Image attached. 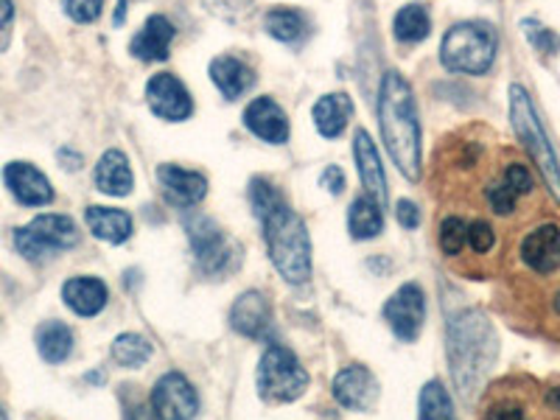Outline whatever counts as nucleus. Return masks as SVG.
<instances>
[{
	"mask_svg": "<svg viewBox=\"0 0 560 420\" xmlns=\"http://www.w3.org/2000/svg\"><path fill=\"white\" fill-rule=\"evenodd\" d=\"M185 230H188V242H191L199 267L205 272H224L236 249L230 247L219 224L208 217H194L185 219Z\"/></svg>",
	"mask_w": 560,
	"mask_h": 420,
	"instance_id": "obj_9",
	"label": "nucleus"
},
{
	"mask_svg": "<svg viewBox=\"0 0 560 420\" xmlns=\"http://www.w3.org/2000/svg\"><path fill=\"white\" fill-rule=\"evenodd\" d=\"M249 205H253V213L258 222H264V219H269L275 213V210H280L283 205H287V199H283V194L275 188L269 179L264 177H255L253 183H249Z\"/></svg>",
	"mask_w": 560,
	"mask_h": 420,
	"instance_id": "obj_31",
	"label": "nucleus"
},
{
	"mask_svg": "<svg viewBox=\"0 0 560 420\" xmlns=\"http://www.w3.org/2000/svg\"><path fill=\"white\" fill-rule=\"evenodd\" d=\"M124 420H154V412L152 407H149V401H132L127 404V412H124Z\"/></svg>",
	"mask_w": 560,
	"mask_h": 420,
	"instance_id": "obj_41",
	"label": "nucleus"
},
{
	"mask_svg": "<svg viewBox=\"0 0 560 420\" xmlns=\"http://www.w3.org/2000/svg\"><path fill=\"white\" fill-rule=\"evenodd\" d=\"M210 79H213V84L219 88V93L233 102V98L244 96V93L253 88L255 73L247 62H242V59L217 57L210 62Z\"/></svg>",
	"mask_w": 560,
	"mask_h": 420,
	"instance_id": "obj_23",
	"label": "nucleus"
},
{
	"mask_svg": "<svg viewBox=\"0 0 560 420\" xmlns=\"http://www.w3.org/2000/svg\"><path fill=\"white\" fill-rule=\"evenodd\" d=\"M244 127L255 135V138L267 140L272 147H280L289 140V118L280 109L278 102L269 96L255 98L247 109H244Z\"/></svg>",
	"mask_w": 560,
	"mask_h": 420,
	"instance_id": "obj_14",
	"label": "nucleus"
},
{
	"mask_svg": "<svg viewBox=\"0 0 560 420\" xmlns=\"http://www.w3.org/2000/svg\"><path fill=\"white\" fill-rule=\"evenodd\" d=\"M3 183L12 191V197L26 208H43V205L54 202L51 183L32 163H9L3 168Z\"/></svg>",
	"mask_w": 560,
	"mask_h": 420,
	"instance_id": "obj_12",
	"label": "nucleus"
},
{
	"mask_svg": "<svg viewBox=\"0 0 560 420\" xmlns=\"http://www.w3.org/2000/svg\"><path fill=\"white\" fill-rule=\"evenodd\" d=\"M378 127L398 172L415 183L420 177V118L412 88L395 70L384 73L378 90Z\"/></svg>",
	"mask_w": 560,
	"mask_h": 420,
	"instance_id": "obj_2",
	"label": "nucleus"
},
{
	"mask_svg": "<svg viewBox=\"0 0 560 420\" xmlns=\"http://www.w3.org/2000/svg\"><path fill=\"white\" fill-rule=\"evenodd\" d=\"M468 244H471L474 253L485 255L493 249V244H497V236H493V228H490L488 222H482V219H477V222L468 224Z\"/></svg>",
	"mask_w": 560,
	"mask_h": 420,
	"instance_id": "obj_35",
	"label": "nucleus"
},
{
	"mask_svg": "<svg viewBox=\"0 0 560 420\" xmlns=\"http://www.w3.org/2000/svg\"><path fill=\"white\" fill-rule=\"evenodd\" d=\"M334 398H337L339 407L350 409V412H368L373 404H376V378L362 364H350L334 378Z\"/></svg>",
	"mask_w": 560,
	"mask_h": 420,
	"instance_id": "obj_13",
	"label": "nucleus"
},
{
	"mask_svg": "<svg viewBox=\"0 0 560 420\" xmlns=\"http://www.w3.org/2000/svg\"><path fill=\"white\" fill-rule=\"evenodd\" d=\"M149 407L158 420H194L199 412V395L183 373L172 370L152 387Z\"/></svg>",
	"mask_w": 560,
	"mask_h": 420,
	"instance_id": "obj_8",
	"label": "nucleus"
},
{
	"mask_svg": "<svg viewBox=\"0 0 560 420\" xmlns=\"http://www.w3.org/2000/svg\"><path fill=\"white\" fill-rule=\"evenodd\" d=\"M264 238H267L269 261L278 275L292 287L306 283L312 275V238H308L306 222L294 213L289 205L275 210L272 217L264 219Z\"/></svg>",
	"mask_w": 560,
	"mask_h": 420,
	"instance_id": "obj_3",
	"label": "nucleus"
},
{
	"mask_svg": "<svg viewBox=\"0 0 560 420\" xmlns=\"http://www.w3.org/2000/svg\"><path fill=\"white\" fill-rule=\"evenodd\" d=\"M124 14H127V0H118V12H115V26H121Z\"/></svg>",
	"mask_w": 560,
	"mask_h": 420,
	"instance_id": "obj_43",
	"label": "nucleus"
},
{
	"mask_svg": "<svg viewBox=\"0 0 560 420\" xmlns=\"http://www.w3.org/2000/svg\"><path fill=\"white\" fill-rule=\"evenodd\" d=\"M465 242H468V224L459 217H446L440 224V249L443 255L454 258V255L463 253Z\"/></svg>",
	"mask_w": 560,
	"mask_h": 420,
	"instance_id": "obj_32",
	"label": "nucleus"
},
{
	"mask_svg": "<svg viewBox=\"0 0 560 420\" xmlns=\"http://www.w3.org/2000/svg\"><path fill=\"white\" fill-rule=\"evenodd\" d=\"M174 43V26L172 20H166L163 14H152V18L143 23L138 34H135L129 51L140 62H166L168 51H172Z\"/></svg>",
	"mask_w": 560,
	"mask_h": 420,
	"instance_id": "obj_17",
	"label": "nucleus"
},
{
	"mask_svg": "<svg viewBox=\"0 0 560 420\" xmlns=\"http://www.w3.org/2000/svg\"><path fill=\"white\" fill-rule=\"evenodd\" d=\"M37 350L45 362H65L70 357V350H73V331L65 323H57V319L43 323L37 328Z\"/></svg>",
	"mask_w": 560,
	"mask_h": 420,
	"instance_id": "obj_26",
	"label": "nucleus"
},
{
	"mask_svg": "<svg viewBox=\"0 0 560 420\" xmlns=\"http://www.w3.org/2000/svg\"><path fill=\"white\" fill-rule=\"evenodd\" d=\"M502 183L508 185L510 191L516 194V197L533 191V174H529L527 166H522V163H510V166L504 168Z\"/></svg>",
	"mask_w": 560,
	"mask_h": 420,
	"instance_id": "obj_36",
	"label": "nucleus"
},
{
	"mask_svg": "<svg viewBox=\"0 0 560 420\" xmlns=\"http://www.w3.org/2000/svg\"><path fill=\"white\" fill-rule=\"evenodd\" d=\"M555 312H558V314H560V292H558V294H555Z\"/></svg>",
	"mask_w": 560,
	"mask_h": 420,
	"instance_id": "obj_45",
	"label": "nucleus"
},
{
	"mask_svg": "<svg viewBox=\"0 0 560 420\" xmlns=\"http://www.w3.org/2000/svg\"><path fill=\"white\" fill-rule=\"evenodd\" d=\"M353 113V102L345 93H331L314 104V127L323 138H339L348 127V118Z\"/></svg>",
	"mask_w": 560,
	"mask_h": 420,
	"instance_id": "obj_24",
	"label": "nucleus"
},
{
	"mask_svg": "<svg viewBox=\"0 0 560 420\" xmlns=\"http://www.w3.org/2000/svg\"><path fill=\"white\" fill-rule=\"evenodd\" d=\"M499 37L488 23H457L446 32L440 45V59L454 73H468V77H482L488 73L493 59H497Z\"/></svg>",
	"mask_w": 560,
	"mask_h": 420,
	"instance_id": "obj_4",
	"label": "nucleus"
},
{
	"mask_svg": "<svg viewBox=\"0 0 560 420\" xmlns=\"http://www.w3.org/2000/svg\"><path fill=\"white\" fill-rule=\"evenodd\" d=\"M522 258L533 272L549 275L560 269V228L558 224H541L522 242Z\"/></svg>",
	"mask_w": 560,
	"mask_h": 420,
	"instance_id": "obj_16",
	"label": "nucleus"
},
{
	"mask_svg": "<svg viewBox=\"0 0 560 420\" xmlns=\"http://www.w3.org/2000/svg\"><path fill=\"white\" fill-rule=\"evenodd\" d=\"M269 319H272V312H269V300L264 298L261 292H244L242 298L233 303L230 308V325L233 331H238L242 337H261L269 328Z\"/></svg>",
	"mask_w": 560,
	"mask_h": 420,
	"instance_id": "obj_20",
	"label": "nucleus"
},
{
	"mask_svg": "<svg viewBox=\"0 0 560 420\" xmlns=\"http://www.w3.org/2000/svg\"><path fill=\"white\" fill-rule=\"evenodd\" d=\"M107 287L104 280L93 278V275H82V278H70L65 280L62 287V300L65 306L70 308L79 317H96V314L104 312L107 306Z\"/></svg>",
	"mask_w": 560,
	"mask_h": 420,
	"instance_id": "obj_19",
	"label": "nucleus"
},
{
	"mask_svg": "<svg viewBox=\"0 0 560 420\" xmlns=\"http://www.w3.org/2000/svg\"><path fill=\"white\" fill-rule=\"evenodd\" d=\"M264 28L269 32V37L280 39V43H298L306 32V20L298 9H272L264 18Z\"/></svg>",
	"mask_w": 560,
	"mask_h": 420,
	"instance_id": "obj_29",
	"label": "nucleus"
},
{
	"mask_svg": "<svg viewBox=\"0 0 560 420\" xmlns=\"http://www.w3.org/2000/svg\"><path fill=\"white\" fill-rule=\"evenodd\" d=\"M84 222H88L90 233L107 244H124L132 236V217L127 210L118 208H102V205H90L84 210Z\"/></svg>",
	"mask_w": 560,
	"mask_h": 420,
	"instance_id": "obj_22",
	"label": "nucleus"
},
{
	"mask_svg": "<svg viewBox=\"0 0 560 420\" xmlns=\"http://www.w3.org/2000/svg\"><path fill=\"white\" fill-rule=\"evenodd\" d=\"M497 353V331L479 308H465L448 319V368L465 401L477 398Z\"/></svg>",
	"mask_w": 560,
	"mask_h": 420,
	"instance_id": "obj_1",
	"label": "nucleus"
},
{
	"mask_svg": "<svg viewBox=\"0 0 560 420\" xmlns=\"http://www.w3.org/2000/svg\"><path fill=\"white\" fill-rule=\"evenodd\" d=\"M62 9L73 23H93L104 9V0H62Z\"/></svg>",
	"mask_w": 560,
	"mask_h": 420,
	"instance_id": "obj_34",
	"label": "nucleus"
},
{
	"mask_svg": "<svg viewBox=\"0 0 560 420\" xmlns=\"http://www.w3.org/2000/svg\"><path fill=\"white\" fill-rule=\"evenodd\" d=\"M432 32V20H429L427 7H420V3H409L404 7L401 12L395 14L393 20V34L395 39H401V43L412 45V43H423Z\"/></svg>",
	"mask_w": 560,
	"mask_h": 420,
	"instance_id": "obj_27",
	"label": "nucleus"
},
{
	"mask_svg": "<svg viewBox=\"0 0 560 420\" xmlns=\"http://www.w3.org/2000/svg\"><path fill=\"white\" fill-rule=\"evenodd\" d=\"M0 420H7V412H3V407H0Z\"/></svg>",
	"mask_w": 560,
	"mask_h": 420,
	"instance_id": "obj_46",
	"label": "nucleus"
},
{
	"mask_svg": "<svg viewBox=\"0 0 560 420\" xmlns=\"http://www.w3.org/2000/svg\"><path fill=\"white\" fill-rule=\"evenodd\" d=\"M113 359L121 368L138 370L152 359V345H149V339L140 337V334H121L113 342Z\"/></svg>",
	"mask_w": 560,
	"mask_h": 420,
	"instance_id": "obj_30",
	"label": "nucleus"
},
{
	"mask_svg": "<svg viewBox=\"0 0 560 420\" xmlns=\"http://www.w3.org/2000/svg\"><path fill=\"white\" fill-rule=\"evenodd\" d=\"M147 102L154 115L166 121H185L194 113L191 93L174 73H154L147 84Z\"/></svg>",
	"mask_w": 560,
	"mask_h": 420,
	"instance_id": "obj_11",
	"label": "nucleus"
},
{
	"mask_svg": "<svg viewBox=\"0 0 560 420\" xmlns=\"http://www.w3.org/2000/svg\"><path fill=\"white\" fill-rule=\"evenodd\" d=\"M348 230H350V236L357 238V242L376 238L384 230L382 205H378L376 199H370L368 194L353 199V205H350L348 210Z\"/></svg>",
	"mask_w": 560,
	"mask_h": 420,
	"instance_id": "obj_25",
	"label": "nucleus"
},
{
	"mask_svg": "<svg viewBox=\"0 0 560 420\" xmlns=\"http://www.w3.org/2000/svg\"><path fill=\"white\" fill-rule=\"evenodd\" d=\"M547 401L552 409H560V389H552V393L547 395Z\"/></svg>",
	"mask_w": 560,
	"mask_h": 420,
	"instance_id": "obj_44",
	"label": "nucleus"
},
{
	"mask_svg": "<svg viewBox=\"0 0 560 420\" xmlns=\"http://www.w3.org/2000/svg\"><path fill=\"white\" fill-rule=\"evenodd\" d=\"M384 319L401 342H415L420 337L423 319H427V300L418 283H404L384 306Z\"/></svg>",
	"mask_w": 560,
	"mask_h": 420,
	"instance_id": "obj_10",
	"label": "nucleus"
},
{
	"mask_svg": "<svg viewBox=\"0 0 560 420\" xmlns=\"http://www.w3.org/2000/svg\"><path fill=\"white\" fill-rule=\"evenodd\" d=\"M522 28H524V37L529 39V45H533L535 51H541V54L560 51V37L555 32H549V28H544L541 23H535V20H524Z\"/></svg>",
	"mask_w": 560,
	"mask_h": 420,
	"instance_id": "obj_33",
	"label": "nucleus"
},
{
	"mask_svg": "<svg viewBox=\"0 0 560 420\" xmlns=\"http://www.w3.org/2000/svg\"><path fill=\"white\" fill-rule=\"evenodd\" d=\"M418 418L420 420H457L452 395H448V389L443 387V384L429 382L427 387L420 389Z\"/></svg>",
	"mask_w": 560,
	"mask_h": 420,
	"instance_id": "obj_28",
	"label": "nucleus"
},
{
	"mask_svg": "<svg viewBox=\"0 0 560 420\" xmlns=\"http://www.w3.org/2000/svg\"><path fill=\"white\" fill-rule=\"evenodd\" d=\"M79 242H82V233L77 222L65 213H43L32 219L26 228L14 230V247L20 255H26L28 261H48L51 255L77 247Z\"/></svg>",
	"mask_w": 560,
	"mask_h": 420,
	"instance_id": "obj_7",
	"label": "nucleus"
},
{
	"mask_svg": "<svg viewBox=\"0 0 560 420\" xmlns=\"http://www.w3.org/2000/svg\"><path fill=\"white\" fill-rule=\"evenodd\" d=\"M258 393L261 398L275 404H289L298 401L300 395L306 393L308 387V373L306 368L298 362L292 350L283 345H269L264 350L261 362H258Z\"/></svg>",
	"mask_w": 560,
	"mask_h": 420,
	"instance_id": "obj_6",
	"label": "nucleus"
},
{
	"mask_svg": "<svg viewBox=\"0 0 560 420\" xmlns=\"http://www.w3.org/2000/svg\"><path fill=\"white\" fill-rule=\"evenodd\" d=\"M510 121H513V129H516L518 140L524 143L529 158L535 160V166H538V172H541L544 183L549 185V191H552L560 202L558 154H555L547 132H544L541 118H538V113H535L533 107V98H529V93L522 88V84H513V88H510Z\"/></svg>",
	"mask_w": 560,
	"mask_h": 420,
	"instance_id": "obj_5",
	"label": "nucleus"
},
{
	"mask_svg": "<svg viewBox=\"0 0 560 420\" xmlns=\"http://www.w3.org/2000/svg\"><path fill=\"white\" fill-rule=\"evenodd\" d=\"M353 158H357L359 177H362L364 191L370 199H376L378 205H387V179H384V166L382 158H378V149L373 147V140L364 129H359L357 138H353Z\"/></svg>",
	"mask_w": 560,
	"mask_h": 420,
	"instance_id": "obj_18",
	"label": "nucleus"
},
{
	"mask_svg": "<svg viewBox=\"0 0 560 420\" xmlns=\"http://www.w3.org/2000/svg\"><path fill=\"white\" fill-rule=\"evenodd\" d=\"M319 185H323L325 191L342 194V188H345V174H342V168H339V166H328V168H325L323 177H319Z\"/></svg>",
	"mask_w": 560,
	"mask_h": 420,
	"instance_id": "obj_39",
	"label": "nucleus"
},
{
	"mask_svg": "<svg viewBox=\"0 0 560 420\" xmlns=\"http://www.w3.org/2000/svg\"><path fill=\"white\" fill-rule=\"evenodd\" d=\"M158 179L166 191V199L174 208H194L205 199L208 194V179L199 172H188V168H179L166 163V166L158 168Z\"/></svg>",
	"mask_w": 560,
	"mask_h": 420,
	"instance_id": "obj_15",
	"label": "nucleus"
},
{
	"mask_svg": "<svg viewBox=\"0 0 560 420\" xmlns=\"http://www.w3.org/2000/svg\"><path fill=\"white\" fill-rule=\"evenodd\" d=\"M516 199H518L516 194L510 191L504 183H493L488 188V205L497 210L499 217H508V213H513V210H516Z\"/></svg>",
	"mask_w": 560,
	"mask_h": 420,
	"instance_id": "obj_37",
	"label": "nucleus"
},
{
	"mask_svg": "<svg viewBox=\"0 0 560 420\" xmlns=\"http://www.w3.org/2000/svg\"><path fill=\"white\" fill-rule=\"evenodd\" d=\"M14 18V7H12V0H0V28L9 26Z\"/></svg>",
	"mask_w": 560,
	"mask_h": 420,
	"instance_id": "obj_42",
	"label": "nucleus"
},
{
	"mask_svg": "<svg viewBox=\"0 0 560 420\" xmlns=\"http://www.w3.org/2000/svg\"><path fill=\"white\" fill-rule=\"evenodd\" d=\"M96 188L109 197H127L135 188L132 168H129V160L121 149H109L98 158L96 166Z\"/></svg>",
	"mask_w": 560,
	"mask_h": 420,
	"instance_id": "obj_21",
	"label": "nucleus"
},
{
	"mask_svg": "<svg viewBox=\"0 0 560 420\" xmlns=\"http://www.w3.org/2000/svg\"><path fill=\"white\" fill-rule=\"evenodd\" d=\"M395 219H398V222H401V228H407V230L418 228V224H420L418 205L409 202V199H401V202H395Z\"/></svg>",
	"mask_w": 560,
	"mask_h": 420,
	"instance_id": "obj_38",
	"label": "nucleus"
},
{
	"mask_svg": "<svg viewBox=\"0 0 560 420\" xmlns=\"http://www.w3.org/2000/svg\"><path fill=\"white\" fill-rule=\"evenodd\" d=\"M488 420H527V415L516 404H499V407L490 409Z\"/></svg>",
	"mask_w": 560,
	"mask_h": 420,
	"instance_id": "obj_40",
	"label": "nucleus"
}]
</instances>
